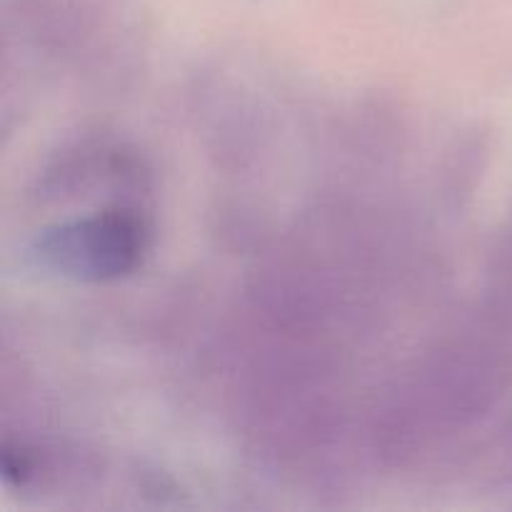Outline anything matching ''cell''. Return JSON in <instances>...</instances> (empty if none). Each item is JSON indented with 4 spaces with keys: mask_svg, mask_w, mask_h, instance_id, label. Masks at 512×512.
I'll use <instances>...</instances> for the list:
<instances>
[{
    "mask_svg": "<svg viewBox=\"0 0 512 512\" xmlns=\"http://www.w3.org/2000/svg\"><path fill=\"white\" fill-rule=\"evenodd\" d=\"M148 233L125 210L90 215L40 233L33 255L43 268L75 280H113L138 268Z\"/></svg>",
    "mask_w": 512,
    "mask_h": 512,
    "instance_id": "obj_1",
    "label": "cell"
}]
</instances>
